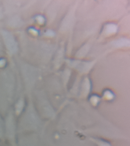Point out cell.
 Instances as JSON below:
<instances>
[{
  "label": "cell",
  "mask_w": 130,
  "mask_h": 146,
  "mask_svg": "<svg viewBox=\"0 0 130 146\" xmlns=\"http://www.w3.org/2000/svg\"><path fill=\"white\" fill-rule=\"evenodd\" d=\"M3 35L7 48L11 52L15 51L16 49V44L13 36L8 32H4Z\"/></svg>",
  "instance_id": "obj_1"
}]
</instances>
